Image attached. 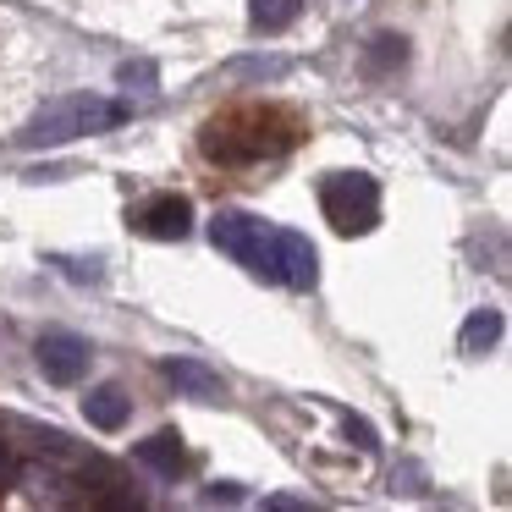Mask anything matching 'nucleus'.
<instances>
[{
    "mask_svg": "<svg viewBox=\"0 0 512 512\" xmlns=\"http://www.w3.org/2000/svg\"><path fill=\"white\" fill-rule=\"evenodd\" d=\"M226 78L276 83V78H287V61H281V56H243V61H232V67H226Z\"/></svg>",
    "mask_w": 512,
    "mask_h": 512,
    "instance_id": "nucleus-14",
    "label": "nucleus"
},
{
    "mask_svg": "<svg viewBox=\"0 0 512 512\" xmlns=\"http://www.w3.org/2000/svg\"><path fill=\"white\" fill-rule=\"evenodd\" d=\"M347 441H353V446H358V452H369V457H375V452H380V435H375V430H369V424H364V419H353V413H347Z\"/></svg>",
    "mask_w": 512,
    "mask_h": 512,
    "instance_id": "nucleus-15",
    "label": "nucleus"
},
{
    "mask_svg": "<svg viewBox=\"0 0 512 512\" xmlns=\"http://www.w3.org/2000/svg\"><path fill=\"white\" fill-rule=\"evenodd\" d=\"M204 501H226V507H232V501H243V490H237V485H210V490H204Z\"/></svg>",
    "mask_w": 512,
    "mask_h": 512,
    "instance_id": "nucleus-19",
    "label": "nucleus"
},
{
    "mask_svg": "<svg viewBox=\"0 0 512 512\" xmlns=\"http://www.w3.org/2000/svg\"><path fill=\"white\" fill-rule=\"evenodd\" d=\"M320 210L342 237H364L380 226V182L369 171H331L320 182Z\"/></svg>",
    "mask_w": 512,
    "mask_h": 512,
    "instance_id": "nucleus-2",
    "label": "nucleus"
},
{
    "mask_svg": "<svg viewBox=\"0 0 512 512\" xmlns=\"http://www.w3.org/2000/svg\"><path fill=\"white\" fill-rule=\"evenodd\" d=\"M83 419L94 424V430H122L127 419H133V397H127L122 386H89V397H83Z\"/></svg>",
    "mask_w": 512,
    "mask_h": 512,
    "instance_id": "nucleus-9",
    "label": "nucleus"
},
{
    "mask_svg": "<svg viewBox=\"0 0 512 512\" xmlns=\"http://www.w3.org/2000/svg\"><path fill=\"white\" fill-rule=\"evenodd\" d=\"M34 358H39V369H45V380L50 386H78L83 375H89V358H94V347H89V336H78V331H45L34 342Z\"/></svg>",
    "mask_w": 512,
    "mask_h": 512,
    "instance_id": "nucleus-4",
    "label": "nucleus"
},
{
    "mask_svg": "<svg viewBox=\"0 0 512 512\" xmlns=\"http://www.w3.org/2000/svg\"><path fill=\"white\" fill-rule=\"evenodd\" d=\"M133 463L149 468V474H160V479H177L182 463H188V452H182V435H177V430H155L149 441H133Z\"/></svg>",
    "mask_w": 512,
    "mask_h": 512,
    "instance_id": "nucleus-8",
    "label": "nucleus"
},
{
    "mask_svg": "<svg viewBox=\"0 0 512 512\" xmlns=\"http://www.w3.org/2000/svg\"><path fill=\"white\" fill-rule=\"evenodd\" d=\"M127 221H133V232L155 237V243H182V237L193 232V204L182 199V193H155V199H144Z\"/></svg>",
    "mask_w": 512,
    "mask_h": 512,
    "instance_id": "nucleus-6",
    "label": "nucleus"
},
{
    "mask_svg": "<svg viewBox=\"0 0 512 512\" xmlns=\"http://www.w3.org/2000/svg\"><path fill=\"white\" fill-rule=\"evenodd\" d=\"M265 507L270 512H309L314 501H303V496H265Z\"/></svg>",
    "mask_w": 512,
    "mask_h": 512,
    "instance_id": "nucleus-17",
    "label": "nucleus"
},
{
    "mask_svg": "<svg viewBox=\"0 0 512 512\" xmlns=\"http://www.w3.org/2000/svg\"><path fill=\"white\" fill-rule=\"evenodd\" d=\"M408 67V39L402 34H375L364 45V72L369 78H391V72Z\"/></svg>",
    "mask_w": 512,
    "mask_h": 512,
    "instance_id": "nucleus-11",
    "label": "nucleus"
},
{
    "mask_svg": "<svg viewBox=\"0 0 512 512\" xmlns=\"http://www.w3.org/2000/svg\"><path fill=\"white\" fill-rule=\"evenodd\" d=\"M496 342H501V309H474L463 320V331H457V353L468 358H485Z\"/></svg>",
    "mask_w": 512,
    "mask_h": 512,
    "instance_id": "nucleus-10",
    "label": "nucleus"
},
{
    "mask_svg": "<svg viewBox=\"0 0 512 512\" xmlns=\"http://www.w3.org/2000/svg\"><path fill=\"white\" fill-rule=\"evenodd\" d=\"M23 474V468H17V457H12V446L0 441V485H12V479Z\"/></svg>",
    "mask_w": 512,
    "mask_h": 512,
    "instance_id": "nucleus-18",
    "label": "nucleus"
},
{
    "mask_svg": "<svg viewBox=\"0 0 512 512\" xmlns=\"http://www.w3.org/2000/svg\"><path fill=\"white\" fill-rule=\"evenodd\" d=\"M160 375H166L182 397H199V402L226 397V380L215 375L210 364H199V358H166V364H160Z\"/></svg>",
    "mask_w": 512,
    "mask_h": 512,
    "instance_id": "nucleus-7",
    "label": "nucleus"
},
{
    "mask_svg": "<svg viewBox=\"0 0 512 512\" xmlns=\"http://www.w3.org/2000/svg\"><path fill=\"white\" fill-rule=\"evenodd\" d=\"M270 237H276V226H265L248 210H221L210 221V243L221 248L226 259H237L243 270L265 276V281H270Z\"/></svg>",
    "mask_w": 512,
    "mask_h": 512,
    "instance_id": "nucleus-3",
    "label": "nucleus"
},
{
    "mask_svg": "<svg viewBox=\"0 0 512 512\" xmlns=\"http://www.w3.org/2000/svg\"><path fill=\"white\" fill-rule=\"evenodd\" d=\"M116 78H122L127 89H133V83H144V89H149V83H155V67H149V61H122V67H116Z\"/></svg>",
    "mask_w": 512,
    "mask_h": 512,
    "instance_id": "nucleus-16",
    "label": "nucleus"
},
{
    "mask_svg": "<svg viewBox=\"0 0 512 512\" xmlns=\"http://www.w3.org/2000/svg\"><path fill=\"white\" fill-rule=\"evenodd\" d=\"M303 17V0H248V28L254 34H281Z\"/></svg>",
    "mask_w": 512,
    "mask_h": 512,
    "instance_id": "nucleus-12",
    "label": "nucleus"
},
{
    "mask_svg": "<svg viewBox=\"0 0 512 512\" xmlns=\"http://www.w3.org/2000/svg\"><path fill=\"white\" fill-rule=\"evenodd\" d=\"M83 474H94L100 485H122L105 463H83ZM94 501H105V507H144V490H94Z\"/></svg>",
    "mask_w": 512,
    "mask_h": 512,
    "instance_id": "nucleus-13",
    "label": "nucleus"
},
{
    "mask_svg": "<svg viewBox=\"0 0 512 512\" xmlns=\"http://www.w3.org/2000/svg\"><path fill=\"white\" fill-rule=\"evenodd\" d=\"M270 281H281L292 292H314V281H320V248L303 232H281L276 226V237H270Z\"/></svg>",
    "mask_w": 512,
    "mask_h": 512,
    "instance_id": "nucleus-5",
    "label": "nucleus"
},
{
    "mask_svg": "<svg viewBox=\"0 0 512 512\" xmlns=\"http://www.w3.org/2000/svg\"><path fill=\"white\" fill-rule=\"evenodd\" d=\"M116 122H127L122 100H105V94H61V100L39 105L34 122L17 138H23L28 149H61V144H78V138L111 133Z\"/></svg>",
    "mask_w": 512,
    "mask_h": 512,
    "instance_id": "nucleus-1",
    "label": "nucleus"
}]
</instances>
